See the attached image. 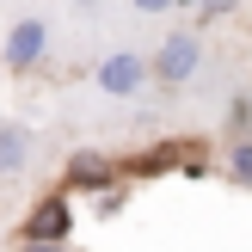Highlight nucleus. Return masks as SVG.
Wrapping results in <instances>:
<instances>
[{
  "mask_svg": "<svg viewBox=\"0 0 252 252\" xmlns=\"http://www.w3.org/2000/svg\"><path fill=\"white\" fill-rule=\"evenodd\" d=\"M191 74H197V37L191 31H172L166 43L154 49V62H148V80H160L166 93H185Z\"/></svg>",
  "mask_w": 252,
  "mask_h": 252,
  "instance_id": "f257e3e1",
  "label": "nucleus"
},
{
  "mask_svg": "<svg viewBox=\"0 0 252 252\" xmlns=\"http://www.w3.org/2000/svg\"><path fill=\"white\" fill-rule=\"evenodd\" d=\"M31 148H37V142H31L25 123H0V172H6V179L31 166Z\"/></svg>",
  "mask_w": 252,
  "mask_h": 252,
  "instance_id": "39448f33",
  "label": "nucleus"
},
{
  "mask_svg": "<svg viewBox=\"0 0 252 252\" xmlns=\"http://www.w3.org/2000/svg\"><path fill=\"white\" fill-rule=\"evenodd\" d=\"M19 252H62L56 240H19Z\"/></svg>",
  "mask_w": 252,
  "mask_h": 252,
  "instance_id": "0eeeda50",
  "label": "nucleus"
},
{
  "mask_svg": "<svg viewBox=\"0 0 252 252\" xmlns=\"http://www.w3.org/2000/svg\"><path fill=\"white\" fill-rule=\"evenodd\" d=\"M43 31H49L43 19H19V25H12V43H6V62H12L19 74L31 68L37 56H43Z\"/></svg>",
  "mask_w": 252,
  "mask_h": 252,
  "instance_id": "20e7f679",
  "label": "nucleus"
},
{
  "mask_svg": "<svg viewBox=\"0 0 252 252\" xmlns=\"http://www.w3.org/2000/svg\"><path fill=\"white\" fill-rule=\"evenodd\" d=\"M98 86H105L111 98H135V93L148 86V62H142V56H129V49H117V56L98 62Z\"/></svg>",
  "mask_w": 252,
  "mask_h": 252,
  "instance_id": "f03ea898",
  "label": "nucleus"
},
{
  "mask_svg": "<svg viewBox=\"0 0 252 252\" xmlns=\"http://www.w3.org/2000/svg\"><path fill=\"white\" fill-rule=\"evenodd\" d=\"M228 172L240 185H252V142H234V154H228Z\"/></svg>",
  "mask_w": 252,
  "mask_h": 252,
  "instance_id": "423d86ee",
  "label": "nucleus"
},
{
  "mask_svg": "<svg viewBox=\"0 0 252 252\" xmlns=\"http://www.w3.org/2000/svg\"><path fill=\"white\" fill-rule=\"evenodd\" d=\"M74 228V216H68V203H62V197H49V203H37L31 216H25V234L19 240H56L62 246V234Z\"/></svg>",
  "mask_w": 252,
  "mask_h": 252,
  "instance_id": "7ed1b4c3",
  "label": "nucleus"
}]
</instances>
